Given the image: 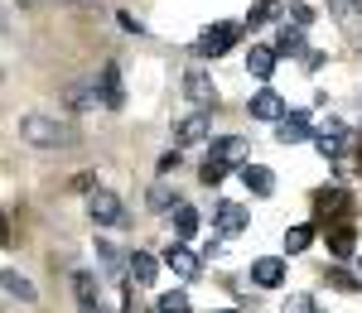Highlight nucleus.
Wrapping results in <instances>:
<instances>
[{"instance_id":"1","label":"nucleus","mask_w":362,"mask_h":313,"mask_svg":"<svg viewBox=\"0 0 362 313\" xmlns=\"http://www.w3.org/2000/svg\"><path fill=\"white\" fill-rule=\"evenodd\" d=\"M20 140L34 145V149H58V145L73 140V130H68L58 116H25V121H20Z\"/></svg>"},{"instance_id":"2","label":"nucleus","mask_w":362,"mask_h":313,"mask_svg":"<svg viewBox=\"0 0 362 313\" xmlns=\"http://www.w3.org/2000/svg\"><path fill=\"white\" fill-rule=\"evenodd\" d=\"M242 29H247V25H208L203 34H198V44H194V49H198L203 58H223L227 49L237 44V34H242Z\"/></svg>"},{"instance_id":"3","label":"nucleus","mask_w":362,"mask_h":313,"mask_svg":"<svg viewBox=\"0 0 362 313\" xmlns=\"http://www.w3.org/2000/svg\"><path fill=\"white\" fill-rule=\"evenodd\" d=\"M343 145H348V125H343V121H324V125L314 130V149H319L324 159H338Z\"/></svg>"},{"instance_id":"4","label":"nucleus","mask_w":362,"mask_h":313,"mask_svg":"<svg viewBox=\"0 0 362 313\" xmlns=\"http://www.w3.org/2000/svg\"><path fill=\"white\" fill-rule=\"evenodd\" d=\"M73 294H78V313H107L102 294H97V275H92V270H78V275H73Z\"/></svg>"},{"instance_id":"5","label":"nucleus","mask_w":362,"mask_h":313,"mask_svg":"<svg viewBox=\"0 0 362 313\" xmlns=\"http://www.w3.org/2000/svg\"><path fill=\"white\" fill-rule=\"evenodd\" d=\"M184 97L198 102V106H218V87H213V78H208L203 68H189V73H184Z\"/></svg>"},{"instance_id":"6","label":"nucleus","mask_w":362,"mask_h":313,"mask_svg":"<svg viewBox=\"0 0 362 313\" xmlns=\"http://www.w3.org/2000/svg\"><path fill=\"white\" fill-rule=\"evenodd\" d=\"M87 212H92L97 227H116V222H121V198L107 193V188H97V193L87 198Z\"/></svg>"},{"instance_id":"7","label":"nucleus","mask_w":362,"mask_h":313,"mask_svg":"<svg viewBox=\"0 0 362 313\" xmlns=\"http://www.w3.org/2000/svg\"><path fill=\"white\" fill-rule=\"evenodd\" d=\"M247 111H251V121H285V102H280V92H271V87H261L256 97L247 102Z\"/></svg>"},{"instance_id":"8","label":"nucleus","mask_w":362,"mask_h":313,"mask_svg":"<svg viewBox=\"0 0 362 313\" xmlns=\"http://www.w3.org/2000/svg\"><path fill=\"white\" fill-rule=\"evenodd\" d=\"M208 135H213V116H184L174 125V140L179 145H203Z\"/></svg>"},{"instance_id":"9","label":"nucleus","mask_w":362,"mask_h":313,"mask_svg":"<svg viewBox=\"0 0 362 313\" xmlns=\"http://www.w3.org/2000/svg\"><path fill=\"white\" fill-rule=\"evenodd\" d=\"M314 130H309V111H290L285 121H276V140L280 145H300V140H309Z\"/></svg>"},{"instance_id":"10","label":"nucleus","mask_w":362,"mask_h":313,"mask_svg":"<svg viewBox=\"0 0 362 313\" xmlns=\"http://www.w3.org/2000/svg\"><path fill=\"white\" fill-rule=\"evenodd\" d=\"M242 183H247V193H256V198H271L276 193V173L266 169V164H242Z\"/></svg>"},{"instance_id":"11","label":"nucleus","mask_w":362,"mask_h":313,"mask_svg":"<svg viewBox=\"0 0 362 313\" xmlns=\"http://www.w3.org/2000/svg\"><path fill=\"white\" fill-rule=\"evenodd\" d=\"M251 280H256L261 289L285 285V260H280V256H261V260H251Z\"/></svg>"},{"instance_id":"12","label":"nucleus","mask_w":362,"mask_h":313,"mask_svg":"<svg viewBox=\"0 0 362 313\" xmlns=\"http://www.w3.org/2000/svg\"><path fill=\"white\" fill-rule=\"evenodd\" d=\"M165 265L179 275V280H194L198 275V256L184 246V241H169V251H165Z\"/></svg>"},{"instance_id":"13","label":"nucleus","mask_w":362,"mask_h":313,"mask_svg":"<svg viewBox=\"0 0 362 313\" xmlns=\"http://www.w3.org/2000/svg\"><path fill=\"white\" fill-rule=\"evenodd\" d=\"M276 44H251V54H247V73L251 78H271L276 73Z\"/></svg>"},{"instance_id":"14","label":"nucleus","mask_w":362,"mask_h":313,"mask_svg":"<svg viewBox=\"0 0 362 313\" xmlns=\"http://www.w3.org/2000/svg\"><path fill=\"white\" fill-rule=\"evenodd\" d=\"M247 207H237V202H218V231L223 236H242L247 231Z\"/></svg>"},{"instance_id":"15","label":"nucleus","mask_w":362,"mask_h":313,"mask_svg":"<svg viewBox=\"0 0 362 313\" xmlns=\"http://www.w3.org/2000/svg\"><path fill=\"white\" fill-rule=\"evenodd\" d=\"M97 87H102V106H107V111H121V68H116V63L102 68Z\"/></svg>"},{"instance_id":"16","label":"nucleus","mask_w":362,"mask_h":313,"mask_svg":"<svg viewBox=\"0 0 362 313\" xmlns=\"http://www.w3.org/2000/svg\"><path fill=\"white\" fill-rule=\"evenodd\" d=\"M126 275H131L136 285H155V275H160V260L150 256V251H136V256L126 260Z\"/></svg>"},{"instance_id":"17","label":"nucleus","mask_w":362,"mask_h":313,"mask_svg":"<svg viewBox=\"0 0 362 313\" xmlns=\"http://www.w3.org/2000/svg\"><path fill=\"white\" fill-rule=\"evenodd\" d=\"M276 54H280V58H300V54H305V29H300V25H280Z\"/></svg>"},{"instance_id":"18","label":"nucleus","mask_w":362,"mask_h":313,"mask_svg":"<svg viewBox=\"0 0 362 313\" xmlns=\"http://www.w3.org/2000/svg\"><path fill=\"white\" fill-rule=\"evenodd\" d=\"M334 20L348 34H362V0H334Z\"/></svg>"},{"instance_id":"19","label":"nucleus","mask_w":362,"mask_h":313,"mask_svg":"<svg viewBox=\"0 0 362 313\" xmlns=\"http://www.w3.org/2000/svg\"><path fill=\"white\" fill-rule=\"evenodd\" d=\"M213 154L242 169V154H247V140H242V135H218V140H213Z\"/></svg>"},{"instance_id":"20","label":"nucleus","mask_w":362,"mask_h":313,"mask_svg":"<svg viewBox=\"0 0 362 313\" xmlns=\"http://www.w3.org/2000/svg\"><path fill=\"white\" fill-rule=\"evenodd\" d=\"M169 222H174V241H189V236L198 231V212H194V207H184V202H179Z\"/></svg>"},{"instance_id":"21","label":"nucleus","mask_w":362,"mask_h":313,"mask_svg":"<svg viewBox=\"0 0 362 313\" xmlns=\"http://www.w3.org/2000/svg\"><path fill=\"white\" fill-rule=\"evenodd\" d=\"M329 251H334L338 260L353 256V251H358V231H353V227H334V231H329Z\"/></svg>"},{"instance_id":"22","label":"nucleus","mask_w":362,"mask_h":313,"mask_svg":"<svg viewBox=\"0 0 362 313\" xmlns=\"http://www.w3.org/2000/svg\"><path fill=\"white\" fill-rule=\"evenodd\" d=\"M5 294H10V299H20V304H34V299H39L34 285H29L20 270H5Z\"/></svg>"},{"instance_id":"23","label":"nucleus","mask_w":362,"mask_h":313,"mask_svg":"<svg viewBox=\"0 0 362 313\" xmlns=\"http://www.w3.org/2000/svg\"><path fill=\"white\" fill-rule=\"evenodd\" d=\"M309 241H314V227H309V222L290 227V231H285V256H300V251H309Z\"/></svg>"},{"instance_id":"24","label":"nucleus","mask_w":362,"mask_h":313,"mask_svg":"<svg viewBox=\"0 0 362 313\" xmlns=\"http://www.w3.org/2000/svg\"><path fill=\"white\" fill-rule=\"evenodd\" d=\"M232 169H237V164H227V159H218V154H213V159H208V164L198 169V178H203L208 188H218V183H223V178H227Z\"/></svg>"},{"instance_id":"25","label":"nucleus","mask_w":362,"mask_h":313,"mask_svg":"<svg viewBox=\"0 0 362 313\" xmlns=\"http://www.w3.org/2000/svg\"><path fill=\"white\" fill-rule=\"evenodd\" d=\"M314 207H319V217H329V212H343V207H348V193H343V188H324V193L314 198Z\"/></svg>"},{"instance_id":"26","label":"nucleus","mask_w":362,"mask_h":313,"mask_svg":"<svg viewBox=\"0 0 362 313\" xmlns=\"http://www.w3.org/2000/svg\"><path fill=\"white\" fill-rule=\"evenodd\" d=\"M280 15V0H256L247 10V29H256V25H266V20H276Z\"/></svg>"},{"instance_id":"27","label":"nucleus","mask_w":362,"mask_h":313,"mask_svg":"<svg viewBox=\"0 0 362 313\" xmlns=\"http://www.w3.org/2000/svg\"><path fill=\"white\" fill-rule=\"evenodd\" d=\"M155 313H189V294H184V289H169V294H160Z\"/></svg>"},{"instance_id":"28","label":"nucleus","mask_w":362,"mask_h":313,"mask_svg":"<svg viewBox=\"0 0 362 313\" xmlns=\"http://www.w3.org/2000/svg\"><path fill=\"white\" fill-rule=\"evenodd\" d=\"M280 313H319V304H314L309 294H290V299L280 304Z\"/></svg>"},{"instance_id":"29","label":"nucleus","mask_w":362,"mask_h":313,"mask_svg":"<svg viewBox=\"0 0 362 313\" xmlns=\"http://www.w3.org/2000/svg\"><path fill=\"white\" fill-rule=\"evenodd\" d=\"M324 280H329L334 289H343V294H353V289H358V280H353L348 270H324Z\"/></svg>"},{"instance_id":"30","label":"nucleus","mask_w":362,"mask_h":313,"mask_svg":"<svg viewBox=\"0 0 362 313\" xmlns=\"http://www.w3.org/2000/svg\"><path fill=\"white\" fill-rule=\"evenodd\" d=\"M150 207H155V212H174L179 202H174V193H169V188H155V193H150Z\"/></svg>"},{"instance_id":"31","label":"nucleus","mask_w":362,"mask_h":313,"mask_svg":"<svg viewBox=\"0 0 362 313\" xmlns=\"http://www.w3.org/2000/svg\"><path fill=\"white\" fill-rule=\"evenodd\" d=\"M290 20L305 29V25H314V10H309V5H290Z\"/></svg>"},{"instance_id":"32","label":"nucleus","mask_w":362,"mask_h":313,"mask_svg":"<svg viewBox=\"0 0 362 313\" xmlns=\"http://www.w3.org/2000/svg\"><path fill=\"white\" fill-rule=\"evenodd\" d=\"M179 164H184V154H174V149H169V154H160V173H174Z\"/></svg>"},{"instance_id":"33","label":"nucleus","mask_w":362,"mask_h":313,"mask_svg":"<svg viewBox=\"0 0 362 313\" xmlns=\"http://www.w3.org/2000/svg\"><path fill=\"white\" fill-rule=\"evenodd\" d=\"M121 29H131V34H136V39H140V34H145V25H140L136 15H121Z\"/></svg>"},{"instance_id":"34","label":"nucleus","mask_w":362,"mask_h":313,"mask_svg":"<svg viewBox=\"0 0 362 313\" xmlns=\"http://www.w3.org/2000/svg\"><path fill=\"white\" fill-rule=\"evenodd\" d=\"M73 5H97V0H73Z\"/></svg>"},{"instance_id":"35","label":"nucleus","mask_w":362,"mask_h":313,"mask_svg":"<svg viewBox=\"0 0 362 313\" xmlns=\"http://www.w3.org/2000/svg\"><path fill=\"white\" fill-rule=\"evenodd\" d=\"M223 313H242V309H223Z\"/></svg>"},{"instance_id":"36","label":"nucleus","mask_w":362,"mask_h":313,"mask_svg":"<svg viewBox=\"0 0 362 313\" xmlns=\"http://www.w3.org/2000/svg\"><path fill=\"white\" fill-rule=\"evenodd\" d=\"M358 270H362V260H358Z\"/></svg>"}]
</instances>
